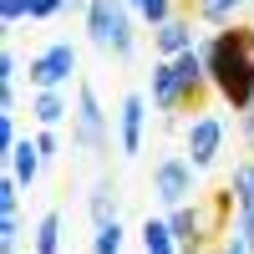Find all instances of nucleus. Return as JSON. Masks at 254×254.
<instances>
[{
	"label": "nucleus",
	"mask_w": 254,
	"mask_h": 254,
	"mask_svg": "<svg viewBox=\"0 0 254 254\" xmlns=\"http://www.w3.org/2000/svg\"><path fill=\"white\" fill-rule=\"evenodd\" d=\"M76 71V46L71 41H56V46H46L41 56H31V81L41 92H56V87H66Z\"/></svg>",
	"instance_id": "7ed1b4c3"
},
{
	"label": "nucleus",
	"mask_w": 254,
	"mask_h": 254,
	"mask_svg": "<svg viewBox=\"0 0 254 254\" xmlns=\"http://www.w3.org/2000/svg\"><path fill=\"white\" fill-rule=\"evenodd\" d=\"M0 15H5V26H15V20H31V0H0Z\"/></svg>",
	"instance_id": "aec40b11"
},
{
	"label": "nucleus",
	"mask_w": 254,
	"mask_h": 254,
	"mask_svg": "<svg viewBox=\"0 0 254 254\" xmlns=\"http://www.w3.org/2000/svg\"><path fill=\"white\" fill-rule=\"evenodd\" d=\"M87 31H92V46L112 51L117 61H127L137 51L132 20H127V0H87Z\"/></svg>",
	"instance_id": "f03ea898"
},
{
	"label": "nucleus",
	"mask_w": 254,
	"mask_h": 254,
	"mask_svg": "<svg viewBox=\"0 0 254 254\" xmlns=\"http://www.w3.org/2000/svg\"><path fill=\"white\" fill-rule=\"evenodd\" d=\"M153 46H158V56H178V51H188L193 46V26L188 20H163V26H153Z\"/></svg>",
	"instance_id": "9d476101"
},
{
	"label": "nucleus",
	"mask_w": 254,
	"mask_h": 254,
	"mask_svg": "<svg viewBox=\"0 0 254 254\" xmlns=\"http://www.w3.org/2000/svg\"><path fill=\"white\" fill-rule=\"evenodd\" d=\"M31 112H36L41 127H56L61 117H66V102H61V92H36V107Z\"/></svg>",
	"instance_id": "dca6fc26"
},
{
	"label": "nucleus",
	"mask_w": 254,
	"mask_h": 254,
	"mask_svg": "<svg viewBox=\"0 0 254 254\" xmlns=\"http://www.w3.org/2000/svg\"><path fill=\"white\" fill-rule=\"evenodd\" d=\"M219 147H224V117L203 112V117L188 122V163L193 168H208L219 158Z\"/></svg>",
	"instance_id": "39448f33"
},
{
	"label": "nucleus",
	"mask_w": 254,
	"mask_h": 254,
	"mask_svg": "<svg viewBox=\"0 0 254 254\" xmlns=\"http://www.w3.org/2000/svg\"><path fill=\"white\" fill-rule=\"evenodd\" d=\"M87 208H92V224H112L117 219V188L112 183H97L92 198H87Z\"/></svg>",
	"instance_id": "2eb2a0df"
},
{
	"label": "nucleus",
	"mask_w": 254,
	"mask_h": 254,
	"mask_svg": "<svg viewBox=\"0 0 254 254\" xmlns=\"http://www.w3.org/2000/svg\"><path fill=\"white\" fill-rule=\"evenodd\" d=\"M127 5H132V10H142V5H147V0H127Z\"/></svg>",
	"instance_id": "bb28decb"
},
{
	"label": "nucleus",
	"mask_w": 254,
	"mask_h": 254,
	"mask_svg": "<svg viewBox=\"0 0 254 254\" xmlns=\"http://www.w3.org/2000/svg\"><path fill=\"white\" fill-rule=\"evenodd\" d=\"M36 147H41V153H46V158L56 153V132H51V127H41V137H36Z\"/></svg>",
	"instance_id": "393cba45"
},
{
	"label": "nucleus",
	"mask_w": 254,
	"mask_h": 254,
	"mask_svg": "<svg viewBox=\"0 0 254 254\" xmlns=\"http://www.w3.org/2000/svg\"><path fill=\"white\" fill-rule=\"evenodd\" d=\"M193 173H198V168L188 163V158H163L158 173H153V193H158L168 208H178V203L193 198Z\"/></svg>",
	"instance_id": "20e7f679"
},
{
	"label": "nucleus",
	"mask_w": 254,
	"mask_h": 254,
	"mask_svg": "<svg viewBox=\"0 0 254 254\" xmlns=\"http://www.w3.org/2000/svg\"><path fill=\"white\" fill-rule=\"evenodd\" d=\"M142 122H147V102L132 92V97H122V107H117V147L127 158L142 153Z\"/></svg>",
	"instance_id": "6e6552de"
},
{
	"label": "nucleus",
	"mask_w": 254,
	"mask_h": 254,
	"mask_svg": "<svg viewBox=\"0 0 254 254\" xmlns=\"http://www.w3.org/2000/svg\"><path fill=\"white\" fill-rule=\"evenodd\" d=\"M36 254H61V214L51 208V214H41V224H36Z\"/></svg>",
	"instance_id": "4468645a"
},
{
	"label": "nucleus",
	"mask_w": 254,
	"mask_h": 254,
	"mask_svg": "<svg viewBox=\"0 0 254 254\" xmlns=\"http://www.w3.org/2000/svg\"><path fill=\"white\" fill-rule=\"evenodd\" d=\"M203 61H208L214 92L234 112H249L254 107V26H224L203 46Z\"/></svg>",
	"instance_id": "f257e3e1"
},
{
	"label": "nucleus",
	"mask_w": 254,
	"mask_h": 254,
	"mask_svg": "<svg viewBox=\"0 0 254 254\" xmlns=\"http://www.w3.org/2000/svg\"><path fill=\"white\" fill-rule=\"evenodd\" d=\"M229 188H234L239 208H254V163H239V168H234V178H229Z\"/></svg>",
	"instance_id": "f3484780"
},
{
	"label": "nucleus",
	"mask_w": 254,
	"mask_h": 254,
	"mask_svg": "<svg viewBox=\"0 0 254 254\" xmlns=\"http://www.w3.org/2000/svg\"><path fill=\"white\" fill-rule=\"evenodd\" d=\"M234 234L249 244V254H254V208H239V229H234Z\"/></svg>",
	"instance_id": "4be33fe9"
},
{
	"label": "nucleus",
	"mask_w": 254,
	"mask_h": 254,
	"mask_svg": "<svg viewBox=\"0 0 254 254\" xmlns=\"http://www.w3.org/2000/svg\"><path fill=\"white\" fill-rule=\"evenodd\" d=\"M41 163H46V153H41L31 137L10 147V173H15L20 183H36V178H41Z\"/></svg>",
	"instance_id": "9b49d317"
},
{
	"label": "nucleus",
	"mask_w": 254,
	"mask_h": 254,
	"mask_svg": "<svg viewBox=\"0 0 254 254\" xmlns=\"http://www.w3.org/2000/svg\"><path fill=\"white\" fill-rule=\"evenodd\" d=\"M76 147H87V153H102V147H107V122H102V107H97L92 87L76 92Z\"/></svg>",
	"instance_id": "423d86ee"
},
{
	"label": "nucleus",
	"mask_w": 254,
	"mask_h": 254,
	"mask_svg": "<svg viewBox=\"0 0 254 254\" xmlns=\"http://www.w3.org/2000/svg\"><path fill=\"white\" fill-rule=\"evenodd\" d=\"M244 5H254V0H193V10L208 20V26H229Z\"/></svg>",
	"instance_id": "ddd939ff"
},
{
	"label": "nucleus",
	"mask_w": 254,
	"mask_h": 254,
	"mask_svg": "<svg viewBox=\"0 0 254 254\" xmlns=\"http://www.w3.org/2000/svg\"><path fill=\"white\" fill-rule=\"evenodd\" d=\"M173 66H178V81H183V92H188V102L193 97H203V87H214V81H208V61H203V51H178L173 56Z\"/></svg>",
	"instance_id": "1a4fd4ad"
},
{
	"label": "nucleus",
	"mask_w": 254,
	"mask_h": 254,
	"mask_svg": "<svg viewBox=\"0 0 254 254\" xmlns=\"http://www.w3.org/2000/svg\"><path fill=\"white\" fill-rule=\"evenodd\" d=\"M92 254H122V224H97V239H92Z\"/></svg>",
	"instance_id": "a211bd4d"
},
{
	"label": "nucleus",
	"mask_w": 254,
	"mask_h": 254,
	"mask_svg": "<svg viewBox=\"0 0 254 254\" xmlns=\"http://www.w3.org/2000/svg\"><path fill=\"white\" fill-rule=\"evenodd\" d=\"M153 107L158 112H178V107H188V92H183V81H178V66H173V56H163L158 66H153Z\"/></svg>",
	"instance_id": "0eeeda50"
},
{
	"label": "nucleus",
	"mask_w": 254,
	"mask_h": 254,
	"mask_svg": "<svg viewBox=\"0 0 254 254\" xmlns=\"http://www.w3.org/2000/svg\"><path fill=\"white\" fill-rule=\"evenodd\" d=\"M142 249L147 254H178V239L168 229V219H147L142 224Z\"/></svg>",
	"instance_id": "f8f14e48"
},
{
	"label": "nucleus",
	"mask_w": 254,
	"mask_h": 254,
	"mask_svg": "<svg viewBox=\"0 0 254 254\" xmlns=\"http://www.w3.org/2000/svg\"><path fill=\"white\" fill-rule=\"evenodd\" d=\"M66 5H76V0H31V20H51L56 10H66Z\"/></svg>",
	"instance_id": "412c9836"
},
{
	"label": "nucleus",
	"mask_w": 254,
	"mask_h": 254,
	"mask_svg": "<svg viewBox=\"0 0 254 254\" xmlns=\"http://www.w3.org/2000/svg\"><path fill=\"white\" fill-rule=\"evenodd\" d=\"M15 244H20V214H5V224H0V249L15 254Z\"/></svg>",
	"instance_id": "6ab92c4d"
},
{
	"label": "nucleus",
	"mask_w": 254,
	"mask_h": 254,
	"mask_svg": "<svg viewBox=\"0 0 254 254\" xmlns=\"http://www.w3.org/2000/svg\"><path fill=\"white\" fill-rule=\"evenodd\" d=\"M15 147V122H10V112H0V153H10Z\"/></svg>",
	"instance_id": "5701e85b"
},
{
	"label": "nucleus",
	"mask_w": 254,
	"mask_h": 254,
	"mask_svg": "<svg viewBox=\"0 0 254 254\" xmlns=\"http://www.w3.org/2000/svg\"><path fill=\"white\" fill-rule=\"evenodd\" d=\"M224 254H249V244H244V239H234V244H229Z\"/></svg>",
	"instance_id": "a878e982"
},
{
	"label": "nucleus",
	"mask_w": 254,
	"mask_h": 254,
	"mask_svg": "<svg viewBox=\"0 0 254 254\" xmlns=\"http://www.w3.org/2000/svg\"><path fill=\"white\" fill-rule=\"evenodd\" d=\"M0 81H15V51H0Z\"/></svg>",
	"instance_id": "b1692460"
}]
</instances>
